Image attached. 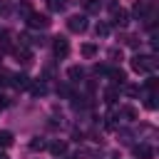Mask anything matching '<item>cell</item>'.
Listing matches in <instances>:
<instances>
[{
    "mask_svg": "<svg viewBox=\"0 0 159 159\" xmlns=\"http://www.w3.org/2000/svg\"><path fill=\"white\" fill-rule=\"evenodd\" d=\"M157 67V60L152 55H134L132 57V70L134 72H152Z\"/></svg>",
    "mask_w": 159,
    "mask_h": 159,
    "instance_id": "1",
    "label": "cell"
},
{
    "mask_svg": "<svg viewBox=\"0 0 159 159\" xmlns=\"http://www.w3.org/2000/svg\"><path fill=\"white\" fill-rule=\"evenodd\" d=\"M27 27H32V30H45V27H50V17L42 15V12H30V15H27Z\"/></svg>",
    "mask_w": 159,
    "mask_h": 159,
    "instance_id": "2",
    "label": "cell"
},
{
    "mask_svg": "<svg viewBox=\"0 0 159 159\" xmlns=\"http://www.w3.org/2000/svg\"><path fill=\"white\" fill-rule=\"evenodd\" d=\"M67 27H70V32H84L87 30V17L84 15H72V17H67Z\"/></svg>",
    "mask_w": 159,
    "mask_h": 159,
    "instance_id": "3",
    "label": "cell"
},
{
    "mask_svg": "<svg viewBox=\"0 0 159 159\" xmlns=\"http://www.w3.org/2000/svg\"><path fill=\"white\" fill-rule=\"evenodd\" d=\"M52 50H55L57 57H67V52H70V42H67L65 37H55V40H52Z\"/></svg>",
    "mask_w": 159,
    "mask_h": 159,
    "instance_id": "4",
    "label": "cell"
},
{
    "mask_svg": "<svg viewBox=\"0 0 159 159\" xmlns=\"http://www.w3.org/2000/svg\"><path fill=\"white\" fill-rule=\"evenodd\" d=\"M127 22H129V12H127V10H122V7H119V10L114 7V10H112V25L124 27Z\"/></svg>",
    "mask_w": 159,
    "mask_h": 159,
    "instance_id": "5",
    "label": "cell"
},
{
    "mask_svg": "<svg viewBox=\"0 0 159 159\" xmlns=\"http://www.w3.org/2000/svg\"><path fill=\"white\" fill-rule=\"evenodd\" d=\"M132 152H134L137 159H152L154 157V147H149V144H137Z\"/></svg>",
    "mask_w": 159,
    "mask_h": 159,
    "instance_id": "6",
    "label": "cell"
},
{
    "mask_svg": "<svg viewBox=\"0 0 159 159\" xmlns=\"http://www.w3.org/2000/svg\"><path fill=\"white\" fill-rule=\"evenodd\" d=\"M67 77H70V80H72V82H80V80H82V77H84V70H82V67H80V65H72V67H70V70H67Z\"/></svg>",
    "mask_w": 159,
    "mask_h": 159,
    "instance_id": "7",
    "label": "cell"
},
{
    "mask_svg": "<svg viewBox=\"0 0 159 159\" xmlns=\"http://www.w3.org/2000/svg\"><path fill=\"white\" fill-rule=\"evenodd\" d=\"M50 152H52L55 157H62V154L67 152V142H60V139L52 142V144H50Z\"/></svg>",
    "mask_w": 159,
    "mask_h": 159,
    "instance_id": "8",
    "label": "cell"
},
{
    "mask_svg": "<svg viewBox=\"0 0 159 159\" xmlns=\"http://www.w3.org/2000/svg\"><path fill=\"white\" fill-rule=\"evenodd\" d=\"M107 75L112 77V82H114V84H124V80H127V75H124L122 70H107Z\"/></svg>",
    "mask_w": 159,
    "mask_h": 159,
    "instance_id": "9",
    "label": "cell"
},
{
    "mask_svg": "<svg viewBox=\"0 0 159 159\" xmlns=\"http://www.w3.org/2000/svg\"><path fill=\"white\" fill-rule=\"evenodd\" d=\"M80 52H82V57H94V55H97V45H92V42H84V45L80 47Z\"/></svg>",
    "mask_w": 159,
    "mask_h": 159,
    "instance_id": "10",
    "label": "cell"
},
{
    "mask_svg": "<svg viewBox=\"0 0 159 159\" xmlns=\"http://www.w3.org/2000/svg\"><path fill=\"white\" fill-rule=\"evenodd\" d=\"M12 84H15L17 89H25V87H30V77H25V75H15V77H12Z\"/></svg>",
    "mask_w": 159,
    "mask_h": 159,
    "instance_id": "11",
    "label": "cell"
},
{
    "mask_svg": "<svg viewBox=\"0 0 159 159\" xmlns=\"http://www.w3.org/2000/svg\"><path fill=\"white\" fill-rule=\"evenodd\" d=\"M47 7H50L52 12H62V10L67 7V0H47Z\"/></svg>",
    "mask_w": 159,
    "mask_h": 159,
    "instance_id": "12",
    "label": "cell"
},
{
    "mask_svg": "<svg viewBox=\"0 0 159 159\" xmlns=\"http://www.w3.org/2000/svg\"><path fill=\"white\" fill-rule=\"evenodd\" d=\"M80 2H82V7L87 12H97L99 10V0H80Z\"/></svg>",
    "mask_w": 159,
    "mask_h": 159,
    "instance_id": "13",
    "label": "cell"
},
{
    "mask_svg": "<svg viewBox=\"0 0 159 159\" xmlns=\"http://www.w3.org/2000/svg\"><path fill=\"white\" fill-rule=\"evenodd\" d=\"M94 32H97V37H107V35H109V25H107V22H97Z\"/></svg>",
    "mask_w": 159,
    "mask_h": 159,
    "instance_id": "14",
    "label": "cell"
},
{
    "mask_svg": "<svg viewBox=\"0 0 159 159\" xmlns=\"http://www.w3.org/2000/svg\"><path fill=\"white\" fill-rule=\"evenodd\" d=\"M15 57H17V62H30V57H32V55H30V50H25V47H22V50H15Z\"/></svg>",
    "mask_w": 159,
    "mask_h": 159,
    "instance_id": "15",
    "label": "cell"
},
{
    "mask_svg": "<svg viewBox=\"0 0 159 159\" xmlns=\"http://www.w3.org/2000/svg\"><path fill=\"white\" fill-rule=\"evenodd\" d=\"M45 147H47V144H45V139H40V137H35V139L30 142V149H32V152H42Z\"/></svg>",
    "mask_w": 159,
    "mask_h": 159,
    "instance_id": "16",
    "label": "cell"
},
{
    "mask_svg": "<svg viewBox=\"0 0 159 159\" xmlns=\"http://www.w3.org/2000/svg\"><path fill=\"white\" fill-rule=\"evenodd\" d=\"M104 102H107V104H114V102H117V89H114V87H109V89L104 92Z\"/></svg>",
    "mask_w": 159,
    "mask_h": 159,
    "instance_id": "17",
    "label": "cell"
},
{
    "mask_svg": "<svg viewBox=\"0 0 159 159\" xmlns=\"http://www.w3.org/2000/svg\"><path fill=\"white\" fill-rule=\"evenodd\" d=\"M10 144H12V134L2 129V132H0V147H10Z\"/></svg>",
    "mask_w": 159,
    "mask_h": 159,
    "instance_id": "18",
    "label": "cell"
},
{
    "mask_svg": "<svg viewBox=\"0 0 159 159\" xmlns=\"http://www.w3.org/2000/svg\"><path fill=\"white\" fill-rule=\"evenodd\" d=\"M144 12H147V5H144L142 0H137V2H134V15H137V17H144Z\"/></svg>",
    "mask_w": 159,
    "mask_h": 159,
    "instance_id": "19",
    "label": "cell"
},
{
    "mask_svg": "<svg viewBox=\"0 0 159 159\" xmlns=\"http://www.w3.org/2000/svg\"><path fill=\"white\" fill-rule=\"evenodd\" d=\"M122 114H124V117H129V119H134V117H137V109H134V107H124V109H122Z\"/></svg>",
    "mask_w": 159,
    "mask_h": 159,
    "instance_id": "20",
    "label": "cell"
},
{
    "mask_svg": "<svg viewBox=\"0 0 159 159\" xmlns=\"http://www.w3.org/2000/svg\"><path fill=\"white\" fill-rule=\"evenodd\" d=\"M147 89H152V92L157 89V77H149V80H147Z\"/></svg>",
    "mask_w": 159,
    "mask_h": 159,
    "instance_id": "21",
    "label": "cell"
},
{
    "mask_svg": "<svg viewBox=\"0 0 159 159\" xmlns=\"http://www.w3.org/2000/svg\"><path fill=\"white\" fill-rule=\"evenodd\" d=\"M144 104H147V107H149V109H157V102H154V94H149V97H147V102H144Z\"/></svg>",
    "mask_w": 159,
    "mask_h": 159,
    "instance_id": "22",
    "label": "cell"
},
{
    "mask_svg": "<svg viewBox=\"0 0 159 159\" xmlns=\"http://www.w3.org/2000/svg\"><path fill=\"white\" fill-rule=\"evenodd\" d=\"M109 57H112V60H117V57L122 60V52H119V50H109Z\"/></svg>",
    "mask_w": 159,
    "mask_h": 159,
    "instance_id": "23",
    "label": "cell"
},
{
    "mask_svg": "<svg viewBox=\"0 0 159 159\" xmlns=\"http://www.w3.org/2000/svg\"><path fill=\"white\" fill-rule=\"evenodd\" d=\"M32 92H35V94H42L45 87H42V84H32Z\"/></svg>",
    "mask_w": 159,
    "mask_h": 159,
    "instance_id": "24",
    "label": "cell"
},
{
    "mask_svg": "<svg viewBox=\"0 0 159 159\" xmlns=\"http://www.w3.org/2000/svg\"><path fill=\"white\" fill-rule=\"evenodd\" d=\"M7 35H10V32H7V30H0V42H7V40H5V37H7Z\"/></svg>",
    "mask_w": 159,
    "mask_h": 159,
    "instance_id": "25",
    "label": "cell"
},
{
    "mask_svg": "<svg viewBox=\"0 0 159 159\" xmlns=\"http://www.w3.org/2000/svg\"><path fill=\"white\" fill-rule=\"evenodd\" d=\"M0 159H10V157H7V154H5V152H0Z\"/></svg>",
    "mask_w": 159,
    "mask_h": 159,
    "instance_id": "26",
    "label": "cell"
}]
</instances>
